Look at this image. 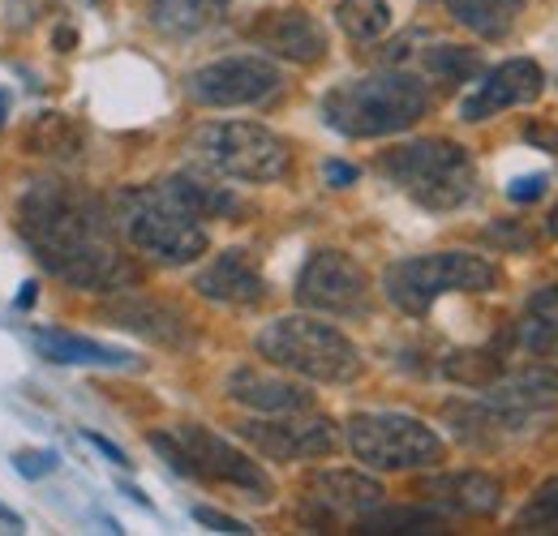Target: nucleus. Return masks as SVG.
Masks as SVG:
<instances>
[{
  "label": "nucleus",
  "instance_id": "1",
  "mask_svg": "<svg viewBox=\"0 0 558 536\" xmlns=\"http://www.w3.org/2000/svg\"><path fill=\"white\" fill-rule=\"evenodd\" d=\"M17 232L26 249L82 292L138 288V267L121 254L112 206L70 181H35L17 198Z\"/></svg>",
  "mask_w": 558,
  "mask_h": 536
},
{
  "label": "nucleus",
  "instance_id": "2",
  "mask_svg": "<svg viewBox=\"0 0 558 536\" xmlns=\"http://www.w3.org/2000/svg\"><path fill=\"white\" fill-rule=\"evenodd\" d=\"M241 202L223 185H210L203 176H168L155 185L121 190L117 198V228L130 236V245L163 267H190L207 254V219L236 215Z\"/></svg>",
  "mask_w": 558,
  "mask_h": 536
},
{
  "label": "nucleus",
  "instance_id": "3",
  "mask_svg": "<svg viewBox=\"0 0 558 536\" xmlns=\"http://www.w3.org/2000/svg\"><path fill=\"white\" fill-rule=\"evenodd\" d=\"M451 434L469 447H507L550 429L558 416V369L550 361L502 369L477 400H451L442 407Z\"/></svg>",
  "mask_w": 558,
  "mask_h": 536
},
{
  "label": "nucleus",
  "instance_id": "4",
  "mask_svg": "<svg viewBox=\"0 0 558 536\" xmlns=\"http://www.w3.org/2000/svg\"><path fill=\"white\" fill-rule=\"evenodd\" d=\"M429 112V90L413 73L349 77L323 95L327 130L344 137H391L413 130Z\"/></svg>",
  "mask_w": 558,
  "mask_h": 536
},
{
  "label": "nucleus",
  "instance_id": "5",
  "mask_svg": "<svg viewBox=\"0 0 558 536\" xmlns=\"http://www.w3.org/2000/svg\"><path fill=\"white\" fill-rule=\"evenodd\" d=\"M378 172L417 202L421 210H460L464 202L477 198V163L473 155L451 137H413L396 150H383Z\"/></svg>",
  "mask_w": 558,
  "mask_h": 536
},
{
  "label": "nucleus",
  "instance_id": "6",
  "mask_svg": "<svg viewBox=\"0 0 558 536\" xmlns=\"http://www.w3.org/2000/svg\"><path fill=\"white\" fill-rule=\"evenodd\" d=\"M254 348L276 369H288L310 382L344 387L352 378H361V348L344 331H336L318 318H305V314L267 322L254 339Z\"/></svg>",
  "mask_w": 558,
  "mask_h": 536
},
{
  "label": "nucleus",
  "instance_id": "7",
  "mask_svg": "<svg viewBox=\"0 0 558 536\" xmlns=\"http://www.w3.org/2000/svg\"><path fill=\"white\" fill-rule=\"evenodd\" d=\"M150 451L163 455V464L181 476L194 480H210V485H232L254 502H271L276 485L263 472L258 460H250L245 451H236L228 438H219L215 429L198 425V421H181L172 429L150 434Z\"/></svg>",
  "mask_w": 558,
  "mask_h": 536
},
{
  "label": "nucleus",
  "instance_id": "8",
  "mask_svg": "<svg viewBox=\"0 0 558 536\" xmlns=\"http://www.w3.org/2000/svg\"><path fill=\"white\" fill-rule=\"evenodd\" d=\"M190 155L228 181L276 185L292 172V146L254 121H210L190 134Z\"/></svg>",
  "mask_w": 558,
  "mask_h": 536
},
{
  "label": "nucleus",
  "instance_id": "9",
  "mask_svg": "<svg viewBox=\"0 0 558 536\" xmlns=\"http://www.w3.org/2000/svg\"><path fill=\"white\" fill-rule=\"evenodd\" d=\"M498 288V267L482 254H464V249H442V254H417V258H400L383 270V292L387 301L409 314L425 318L434 309L438 296L451 292H494Z\"/></svg>",
  "mask_w": 558,
  "mask_h": 536
},
{
  "label": "nucleus",
  "instance_id": "10",
  "mask_svg": "<svg viewBox=\"0 0 558 536\" xmlns=\"http://www.w3.org/2000/svg\"><path fill=\"white\" fill-rule=\"evenodd\" d=\"M352 455L374 472H417L438 468L447 460L442 438L404 412H356L349 421Z\"/></svg>",
  "mask_w": 558,
  "mask_h": 536
},
{
  "label": "nucleus",
  "instance_id": "11",
  "mask_svg": "<svg viewBox=\"0 0 558 536\" xmlns=\"http://www.w3.org/2000/svg\"><path fill=\"white\" fill-rule=\"evenodd\" d=\"M296 301L314 314L361 318L369 314V275L340 249H314L296 275Z\"/></svg>",
  "mask_w": 558,
  "mask_h": 536
},
{
  "label": "nucleus",
  "instance_id": "12",
  "mask_svg": "<svg viewBox=\"0 0 558 536\" xmlns=\"http://www.w3.org/2000/svg\"><path fill=\"white\" fill-rule=\"evenodd\" d=\"M279 69L267 57H223L194 69L185 82V95L198 108H250L279 90Z\"/></svg>",
  "mask_w": 558,
  "mask_h": 536
},
{
  "label": "nucleus",
  "instance_id": "13",
  "mask_svg": "<svg viewBox=\"0 0 558 536\" xmlns=\"http://www.w3.org/2000/svg\"><path fill=\"white\" fill-rule=\"evenodd\" d=\"M258 455L279 464H301V460H323L340 447V429L327 416H305V412H279L271 421H245L236 429Z\"/></svg>",
  "mask_w": 558,
  "mask_h": 536
},
{
  "label": "nucleus",
  "instance_id": "14",
  "mask_svg": "<svg viewBox=\"0 0 558 536\" xmlns=\"http://www.w3.org/2000/svg\"><path fill=\"white\" fill-rule=\"evenodd\" d=\"M383 485L365 472H349V468H331L310 476V494L301 502V520L305 528L314 533H327L336 524H356L361 515H369L374 507H383Z\"/></svg>",
  "mask_w": 558,
  "mask_h": 536
},
{
  "label": "nucleus",
  "instance_id": "15",
  "mask_svg": "<svg viewBox=\"0 0 558 536\" xmlns=\"http://www.w3.org/2000/svg\"><path fill=\"white\" fill-rule=\"evenodd\" d=\"M104 318H108V327L130 331V336L146 339L155 348H168V352H190L198 339L185 309H177L172 301H159V296L130 292V288H121V296H112L104 305Z\"/></svg>",
  "mask_w": 558,
  "mask_h": 536
},
{
  "label": "nucleus",
  "instance_id": "16",
  "mask_svg": "<svg viewBox=\"0 0 558 536\" xmlns=\"http://www.w3.org/2000/svg\"><path fill=\"white\" fill-rule=\"evenodd\" d=\"M546 95V73L537 61H502L498 69L482 73V82L460 99V121L477 125V121H489L498 112H511V108H529Z\"/></svg>",
  "mask_w": 558,
  "mask_h": 536
},
{
  "label": "nucleus",
  "instance_id": "17",
  "mask_svg": "<svg viewBox=\"0 0 558 536\" xmlns=\"http://www.w3.org/2000/svg\"><path fill=\"white\" fill-rule=\"evenodd\" d=\"M250 39L263 52H271L279 61H292V65H318L327 57V31L305 9H267V13H258V22L250 26Z\"/></svg>",
  "mask_w": 558,
  "mask_h": 536
},
{
  "label": "nucleus",
  "instance_id": "18",
  "mask_svg": "<svg viewBox=\"0 0 558 536\" xmlns=\"http://www.w3.org/2000/svg\"><path fill=\"white\" fill-rule=\"evenodd\" d=\"M421 502H429L438 515H469L489 520L502 507V485L489 472H442L417 485Z\"/></svg>",
  "mask_w": 558,
  "mask_h": 536
},
{
  "label": "nucleus",
  "instance_id": "19",
  "mask_svg": "<svg viewBox=\"0 0 558 536\" xmlns=\"http://www.w3.org/2000/svg\"><path fill=\"white\" fill-rule=\"evenodd\" d=\"M194 292L215 301V305H241L245 309V305L267 301V279H263L250 249H223L194 275Z\"/></svg>",
  "mask_w": 558,
  "mask_h": 536
},
{
  "label": "nucleus",
  "instance_id": "20",
  "mask_svg": "<svg viewBox=\"0 0 558 536\" xmlns=\"http://www.w3.org/2000/svg\"><path fill=\"white\" fill-rule=\"evenodd\" d=\"M228 400L250 407V412H263V416H279V412H310L314 407V395L301 387V382H288V378H276V374H263L254 365H241L228 374L223 382Z\"/></svg>",
  "mask_w": 558,
  "mask_h": 536
},
{
  "label": "nucleus",
  "instance_id": "21",
  "mask_svg": "<svg viewBox=\"0 0 558 536\" xmlns=\"http://www.w3.org/2000/svg\"><path fill=\"white\" fill-rule=\"evenodd\" d=\"M31 348L52 365H86V369H138L142 361L125 348L99 343V339L73 336V331H31Z\"/></svg>",
  "mask_w": 558,
  "mask_h": 536
},
{
  "label": "nucleus",
  "instance_id": "22",
  "mask_svg": "<svg viewBox=\"0 0 558 536\" xmlns=\"http://www.w3.org/2000/svg\"><path fill=\"white\" fill-rule=\"evenodd\" d=\"M26 150L39 155V159H52V163H73L82 159L86 150V130L73 121L70 112H39L31 125H26Z\"/></svg>",
  "mask_w": 558,
  "mask_h": 536
},
{
  "label": "nucleus",
  "instance_id": "23",
  "mask_svg": "<svg viewBox=\"0 0 558 536\" xmlns=\"http://www.w3.org/2000/svg\"><path fill=\"white\" fill-rule=\"evenodd\" d=\"M515 343L542 361H558V283L537 288L524 301V318L515 327Z\"/></svg>",
  "mask_w": 558,
  "mask_h": 536
},
{
  "label": "nucleus",
  "instance_id": "24",
  "mask_svg": "<svg viewBox=\"0 0 558 536\" xmlns=\"http://www.w3.org/2000/svg\"><path fill=\"white\" fill-rule=\"evenodd\" d=\"M524 4L529 0H447L451 17L464 31H473L477 39H502V35H511V26L520 22Z\"/></svg>",
  "mask_w": 558,
  "mask_h": 536
},
{
  "label": "nucleus",
  "instance_id": "25",
  "mask_svg": "<svg viewBox=\"0 0 558 536\" xmlns=\"http://www.w3.org/2000/svg\"><path fill=\"white\" fill-rule=\"evenodd\" d=\"M442 378H451V382H460V387H473V391H482L489 387L502 369H507V356H502V343H489V348H464V352H451V356H442Z\"/></svg>",
  "mask_w": 558,
  "mask_h": 536
},
{
  "label": "nucleus",
  "instance_id": "26",
  "mask_svg": "<svg viewBox=\"0 0 558 536\" xmlns=\"http://www.w3.org/2000/svg\"><path fill=\"white\" fill-rule=\"evenodd\" d=\"M228 9V0H155L150 22L163 35H198Z\"/></svg>",
  "mask_w": 558,
  "mask_h": 536
},
{
  "label": "nucleus",
  "instance_id": "27",
  "mask_svg": "<svg viewBox=\"0 0 558 536\" xmlns=\"http://www.w3.org/2000/svg\"><path fill=\"white\" fill-rule=\"evenodd\" d=\"M336 22L352 44H374L391 31V4L387 0H340Z\"/></svg>",
  "mask_w": 558,
  "mask_h": 536
},
{
  "label": "nucleus",
  "instance_id": "28",
  "mask_svg": "<svg viewBox=\"0 0 558 536\" xmlns=\"http://www.w3.org/2000/svg\"><path fill=\"white\" fill-rule=\"evenodd\" d=\"M442 515L434 507H396V511H369L356 520L361 533H425V528H438Z\"/></svg>",
  "mask_w": 558,
  "mask_h": 536
},
{
  "label": "nucleus",
  "instance_id": "29",
  "mask_svg": "<svg viewBox=\"0 0 558 536\" xmlns=\"http://www.w3.org/2000/svg\"><path fill=\"white\" fill-rule=\"evenodd\" d=\"M425 69L456 86V82H473L482 73V57L473 48H460V44H434L425 52Z\"/></svg>",
  "mask_w": 558,
  "mask_h": 536
},
{
  "label": "nucleus",
  "instance_id": "30",
  "mask_svg": "<svg viewBox=\"0 0 558 536\" xmlns=\"http://www.w3.org/2000/svg\"><path fill=\"white\" fill-rule=\"evenodd\" d=\"M515 533H558V476L533 489V498L515 515Z\"/></svg>",
  "mask_w": 558,
  "mask_h": 536
},
{
  "label": "nucleus",
  "instance_id": "31",
  "mask_svg": "<svg viewBox=\"0 0 558 536\" xmlns=\"http://www.w3.org/2000/svg\"><path fill=\"white\" fill-rule=\"evenodd\" d=\"M61 468V455L52 447H31V451H13V472L26 476V480H39L48 472Z\"/></svg>",
  "mask_w": 558,
  "mask_h": 536
},
{
  "label": "nucleus",
  "instance_id": "32",
  "mask_svg": "<svg viewBox=\"0 0 558 536\" xmlns=\"http://www.w3.org/2000/svg\"><path fill=\"white\" fill-rule=\"evenodd\" d=\"M194 520L207 524L210 533H236V536L254 533L250 524H241V520H232V515H223V511H210V507H194Z\"/></svg>",
  "mask_w": 558,
  "mask_h": 536
},
{
  "label": "nucleus",
  "instance_id": "33",
  "mask_svg": "<svg viewBox=\"0 0 558 536\" xmlns=\"http://www.w3.org/2000/svg\"><path fill=\"white\" fill-rule=\"evenodd\" d=\"M546 194V176L542 172H533V176H515L511 185H507V198L511 202H537Z\"/></svg>",
  "mask_w": 558,
  "mask_h": 536
},
{
  "label": "nucleus",
  "instance_id": "34",
  "mask_svg": "<svg viewBox=\"0 0 558 536\" xmlns=\"http://www.w3.org/2000/svg\"><path fill=\"white\" fill-rule=\"evenodd\" d=\"M323 176H327V185H331V190H349V185L356 181V176H361V172H356L352 163H340V159H327V163H323Z\"/></svg>",
  "mask_w": 558,
  "mask_h": 536
},
{
  "label": "nucleus",
  "instance_id": "35",
  "mask_svg": "<svg viewBox=\"0 0 558 536\" xmlns=\"http://www.w3.org/2000/svg\"><path fill=\"white\" fill-rule=\"evenodd\" d=\"M82 438H86V442H90V447H95L99 455H108L112 464H121V468H130V455H125V451H121L117 442H108V438H99V434H82Z\"/></svg>",
  "mask_w": 558,
  "mask_h": 536
},
{
  "label": "nucleus",
  "instance_id": "36",
  "mask_svg": "<svg viewBox=\"0 0 558 536\" xmlns=\"http://www.w3.org/2000/svg\"><path fill=\"white\" fill-rule=\"evenodd\" d=\"M529 142H537L542 150L558 155V125H529Z\"/></svg>",
  "mask_w": 558,
  "mask_h": 536
},
{
  "label": "nucleus",
  "instance_id": "37",
  "mask_svg": "<svg viewBox=\"0 0 558 536\" xmlns=\"http://www.w3.org/2000/svg\"><path fill=\"white\" fill-rule=\"evenodd\" d=\"M57 44H61V52H70L73 44H77V35H73L70 26H65V31H57Z\"/></svg>",
  "mask_w": 558,
  "mask_h": 536
},
{
  "label": "nucleus",
  "instance_id": "38",
  "mask_svg": "<svg viewBox=\"0 0 558 536\" xmlns=\"http://www.w3.org/2000/svg\"><path fill=\"white\" fill-rule=\"evenodd\" d=\"M9 108H13V99H9V90H4V86H0V125H4V121H9Z\"/></svg>",
  "mask_w": 558,
  "mask_h": 536
},
{
  "label": "nucleus",
  "instance_id": "39",
  "mask_svg": "<svg viewBox=\"0 0 558 536\" xmlns=\"http://www.w3.org/2000/svg\"><path fill=\"white\" fill-rule=\"evenodd\" d=\"M17 305H22V309H26V305H35V283H26V292L17 296Z\"/></svg>",
  "mask_w": 558,
  "mask_h": 536
},
{
  "label": "nucleus",
  "instance_id": "40",
  "mask_svg": "<svg viewBox=\"0 0 558 536\" xmlns=\"http://www.w3.org/2000/svg\"><path fill=\"white\" fill-rule=\"evenodd\" d=\"M546 232H550V236H558V206L550 210V223H546Z\"/></svg>",
  "mask_w": 558,
  "mask_h": 536
},
{
  "label": "nucleus",
  "instance_id": "41",
  "mask_svg": "<svg viewBox=\"0 0 558 536\" xmlns=\"http://www.w3.org/2000/svg\"><path fill=\"white\" fill-rule=\"evenodd\" d=\"M0 520H4V524H13V528H22V520H17V515H9L4 507H0Z\"/></svg>",
  "mask_w": 558,
  "mask_h": 536
},
{
  "label": "nucleus",
  "instance_id": "42",
  "mask_svg": "<svg viewBox=\"0 0 558 536\" xmlns=\"http://www.w3.org/2000/svg\"><path fill=\"white\" fill-rule=\"evenodd\" d=\"M77 4H99V0H77Z\"/></svg>",
  "mask_w": 558,
  "mask_h": 536
}]
</instances>
